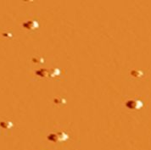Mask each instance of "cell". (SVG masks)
I'll return each instance as SVG.
<instances>
[{"label":"cell","mask_w":151,"mask_h":150,"mask_svg":"<svg viewBox=\"0 0 151 150\" xmlns=\"http://www.w3.org/2000/svg\"><path fill=\"white\" fill-rule=\"evenodd\" d=\"M143 105H144L143 102L138 99H131L126 103V106L127 107V109L131 110H139L143 107Z\"/></svg>","instance_id":"1"},{"label":"cell","mask_w":151,"mask_h":150,"mask_svg":"<svg viewBox=\"0 0 151 150\" xmlns=\"http://www.w3.org/2000/svg\"><path fill=\"white\" fill-rule=\"evenodd\" d=\"M24 28L27 29V30H36L37 28L38 27V24L37 23V21H29L26 23L23 24Z\"/></svg>","instance_id":"2"},{"label":"cell","mask_w":151,"mask_h":150,"mask_svg":"<svg viewBox=\"0 0 151 150\" xmlns=\"http://www.w3.org/2000/svg\"><path fill=\"white\" fill-rule=\"evenodd\" d=\"M1 125V126L3 127V128H4V129H9V128H11L12 126H13V124L10 122V121H2V122L0 123Z\"/></svg>","instance_id":"3"}]
</instances>
